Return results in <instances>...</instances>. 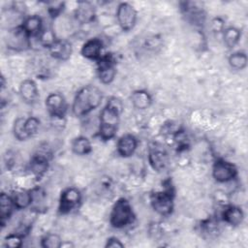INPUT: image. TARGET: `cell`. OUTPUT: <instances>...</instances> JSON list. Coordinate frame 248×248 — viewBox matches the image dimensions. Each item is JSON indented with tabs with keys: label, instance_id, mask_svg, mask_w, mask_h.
<instances>
[{
	"label": "cell",
	"instance_id": "6da1fadb",
	"mask_svg": "<svg viewBox=\"0 0 248 248\" xmlns=\"http://www.w3.org/2000/svg\"><path fill=\"white\" fill-rule=\"evenodd\" d=\"M122 111L123 103L121 99L116 96H110L102 108L99 117L98 134L102 140L108 141L115 137Z\"/></svg>",
	"mask_w": 248,
	"mask_h": 248
},
{
	"label": "cell",
	"instance_id": "8992f818",
	"mask_svg": "<svg viewBox=\"0 0 248 248\" xmlns=\"http://www.w3.org/2000/svg\"><path fill=\"white\" fill-rule=\"evenodd\" d=\"M97 74L100 81L109 84L116 76V59L112 53L103 54L97 61Z\"/></svg>",
	"mask_w": 248,
	"mask_h": 248
},
{
	"label": "cell",
	"instance_id": "44dd1931",
	"mask_svg": "<svg viewBox=\"0 0 248 248\" xmlns=\"http://www.w3.org/2000/svg\"><path fill=\"white\" fill-rule=\"evenodd\" d=\"M15 208L12 196L2 192L0 195V219L2 227H4L9 221Z\"/></svg>",
	"mask_w": 248,
	"mask_h": 248
},
{
	"label": "cell",
	"instance_id": "836d02e7",
	"mask_svg": "<svg viewBox=\"0 0 248 248\" xmlns=\"http://www.w3.org/2000/svg\"><path fill=\"white\" fill-rule=\"evenodd\" d=\"M211 26L214 32H223L224 28V20L221 17H215L212 19Z\"/></svg>",
	"mask_w": 248,
	"mask_h": 248
},
{
	"label": "cell",
	"instance_id": "f546056e",
	"mask_svg": "<svg viewBox=\"0 0 248 248\" xmlns=\"http://www.w3.org/2000/svg\"><path fill=\"white\" fill-rule=\"evenodd\" d=\"M23 235L19 232H11L4 238V246L10 248H19L22 245Z\"/></svg>",
	"mask_w": 248,
	"mask_h": 248
},
{
	"label": "cell",
	"instance_id": "ba28073f",
	"mask_svg": "<svg viewBox=\"0 0 248 248\" xmlns=\"http://www.w3.org/2000/svg\"><path fill=\"white\" fill-rule=\"evenodd\" d=\"M138 13L136 9L127 2H122L116 9L117 23L122 31H131L137 22Z\"/></svg>",
	"mask_w": 248,
	"mask_h": 248
},
{
	"label": "cell",
	"instance_id": "603a6c76",
	"mask_svg": "<svg viewBox=\"0 0 248 248\" xmlns=\"http://www.w3.org/2000/svg\"><path fill=\"white\" fill-rule=\"evenodd\" d=\"M15 207L18 210L25 209L32 204V190H20L16 191L12 195Z\"/></svg>",
	"mask_w": 248,
	"mask_h": 248
},
{
	"label": "cell",
	"instance_id": "4fadbf2b",
	"mask_svg": "<svg viewBox=\"0 0 248 248\" xmlns=\"http://www.w3.org/2000/svg\"><path fill=\"white\" fill-rule=\"evenodd\" d=\"M75 18L79 24H89L94 21L96 16L95 8L88 1H80L74 12Z\"/></svg>",
	"mask_w": 248,
	"mask_h": 248
},
{
	"label": "cell",
	"instance_id": "d4e9b609",
	"mask_svg": "<svg viewBox=\"0 0 248 248\" xmlns=\"http://www.w3.org/2000/svg\"><path fill=\"white\" fill-rule=\"evenodd\" d=\"M247 55L243 51H235L230 54L228 58V63L230 67L236 71H241L246 68L247 66Z\"/></svg>",
	"mask_w": 248,
	"mask_h": 248
},
{
	"label": "cell",
	"instance_id": "7c38bea8",
	"mask_svg": "<svg viewBox=\"0 0 248 248\" xmlns=\"http://www.w3.org/2000/svg\"><path fill=\"white\" fill-rule=\"evenodd\" d=\"M18 92L21 100L25 104L33 105L38 101L39 89L37 83L31 78H26L20 82Z\"/></svg>",
	"mask_w": 248,
	"mask_h": 248
},
{
	"label": "cell",
	"instance_id": "52a82bcc",
	"mask_svg": "<svg viewBox=\"0 0 248 248\" xmlns=\"http://www.w3.org/2000/svg\"><path fill=\"white\" fill-rule=\"evenodd\" d=\"M148 162L151 168L158 172L166 170L170 162V157L164 144L160 142H151L149 144Z\"/></svg>",
	"mask_w": 248,
	"mask_h": 248
},
{
	"label": "cell",
	"instance_id": "e0dca14e",
	"mask_svg": "<svg viewBox=\"0 0 248 248\" xmlns=\"http://www.w3.org/2000/svg\"><path fill=\"white\" fill-rule=\"evenodd\" d=\"M48 162V156L46 153L39 152L31 158L29 163V170L36 178L40 179L47 171L49 165Z\"/></svg>",
	"mask_w": 248,
	"mask_h": 248
},
{
	"label": "cell",
	"instance_id": "ac0fdd59",
	"mask_svg": "<svg viewBox=\"0 0 248 248\" xmlns=\"http://www.w3.org/2000/svg\"><path fill=\"white\" fill-rule=\"evenodd\" d=\"M221 219L226 224L232 227H236L242 223L244 219V213L239 206L230 204L225 206L222 210Z\"/></svg>",
	"mask_w": 248,
	"mask_h": 248
},
{
	"label": "cell",
	"instance_id": "9c48e42d",
	"mask_svg": "<svg viewBox=\"0 0 248 248\" xmlns=\"http://www.w3.org/2000/svg\"><path fill=\"white\" fill-rule=\"evenodd\" d=\"M237 168L234 164L224 160L218 159L212 166V176L219 183H226L233 180L237 176Z\"/></svg>",
	"mask_w": 248,
	"mask_h": 248
},
{
	"label": "cell",
	"instance_id": "1f68e13d",
	"mask_svg": "<svg viewBox=\"0 0 248 248\" xmlns=\"http://www.w3.org/2000/svg\"><path fill=\"white\" fill-rule=\"evenodd\" d=\"M47 13L52 17H57L64 10V2H50L47 5Z\"/></svg>",
	"mask_w": 248,
	"mask_h": 248
},
{
	"label": "cell",
	"instance_id": "d6a6232c",
	"mask_svg": "<svg viewBox=\"0 0 248 248\" xmlns=\"http://www.w3.org/2000/svg\"><path fill=\"white\" fill-rule=\"evenodd\" d=\"M105 247L106 248H123L124 244L116 236H110L107 239Z\"/></svg>",
	"mask_w": 248,
	"mask_h": 248
},
{
	"label": "cell",
	"instance_id": "484cf974",
	"mask_svg": "<svg viewBox=\"0 0 248 248\" xmlns=\"http://www.w3.org/2000/svg\"><path fill=\"white\" fill-rule=\"evenodd\" d=\"M62 239L57 233L48 232L41 238V246L44 248H61Z\"/></svg>",
	"mask_w": 248,
	"mask_h": 248
},
{
	"label": "cell",
	"instance_id": "4dcf8cb0",
	"mask_svg": "<svg viewBox=\"0 0 248 248\" xmlns=\"http://www.w3.org/2000/svg\"><path fill=\"white\" fill-rule=\"evenodd\" d=\"M24 126L28 138H31L37 134L40 127V120L35 116H30L28 118H25Z\"/></svg>",
	"mask_w": 248,
	"mask_h": 248
},
{
	"label": "cell",
	"instance_id": "4316f807",
	"mask_svg": "<svg viewBox=\"0 0 248 248\" xmlns=\"http://www.w3.org/2000/svg\"><path fill=\"white\" fill-rule=\"evenodd\" d=\"M37 38H38L40 44L46 48H48L57 40L54 31L49 27H46V28L44 27L42 32L40 33V35Z\"/></svg>",
	"mask_w": 248,
	"mask_h": 248
},
{
	"label": "cell",
	"instance_id": "8fae6325",
	"mask_svg": "<svg viewBox=\"0 0 248 248\" xmlns=\"http://www.w3.org/2000/svg\"><path fill=\"white\" fill-rule=\"evenodd\" d=\"M46 108L48 114L55 119H64L67 112V102L64 96L58 92H53L47 95L46 98Z\"/></svg>",
	"mask_w": 248,
	"mask_h": 248
},
{
	"label": "cell",
	"instance_id": "9a60e30c",
	"mask_svg": "<svg viewBox=\"0 0 248 248\" xmlns=\"http://www.w3.org/2000/svg\"><path fill=\"white\" fill-rule=\"evenodd\" d=\"M138 147V139L132 134L121 136L116 143L117 153L123 158L131 157Z\"/></svg>",
	"mask_w": 248,
	"mask_h": 248
},
{
	"label": "cell",
	"instance_id": "d6986e66",
	"mask_svg": "<svg viewBox=\"0 0 248 248\" xmlns=\"http://www.w3.org/2000/svg\"><path fill=\"white\" fill-rule=\"evenodd\" d=\"M20 26L30 38H37L44 28L42 17L38 15H32L25 17Z\"/></svg>",
	"mask_w": 248,
	"mask_h": 248
},
{
	"label": "cell",
	"instance_id": "2e32d148",
	"mask_svg": "<svg viewBox=\"0 0 248 248\" xmlns=\"http://www.w3.org/2000/svg\"><path fill=\"white\" fill-rule=\"evenodd\" d=\"M103 42L99 38H92L87 40L83 46H81L80 53L81 55L89 60H94L97 61L103 54Z\"/></svg>",
	"mask_w": 248,
	"mask_h": 248
},
{
	"label": "cell",
	"instance_id": "83f0119b",
	"mask_svg": "<svg viewBox=\"0 0 248 248\" xmlns=\"http://www.w3.org/2000/svg\"><path fill=\"white\" fill-rule=\"evenodd\" d=\"M24 122H25V118L24 117H17L13 125V133L15 138L17 140H28V136L25 132V126H24Z\"/></svg>",
	"mask_w": 248,
	"mask_h": 248
},
{
	"label": "cell",
	"instance_id": "30bf717a",
	"mask_svg": "<svg viewBox=\"0 0 248 248\" xmlns=\"http://www.w3.org/2000/svg\"><path fill=\"white\" fill-rule=\"evenodd\" d=\"M31 38L25 33L20 25H17L8 31L6 37L7 47L13 50H25L31 46Z\"/></svg>",
	"mask_w": 248,
	"mask_h": 248
},
{
	"label": "cell",
	"instance_id": "5bb4252c",
	"mask_svg": "<svg viewBox=\"0 0 248 248\" xmlns=\"http://www.w3.org/2000/svg\"><path fill=\"white\" fill-rule=\"evenodd\" d=\"M47 49L51 57L60 61L68 60L73 52L72 44L69 41L62 39H57Z\"/></svg>",
	"mask_w": 248,
	"mask_h": 248
},
{
	"label": "cell",
	"instance_id": "5b68a950",
	"mask_svg": "<svg viewBox=\"0 0 248 248\" xmlns=\"http://www.w3.org/2000/svg\"><path fill=\"white\" fill-rule=\"evenodd\" d=\"M82 196L80 191L76 187H68L64 189L59 197L58 213L61 215L68 214L77 209L81 203Z\"/></svg>",
	"mask_w": 248,
	"mask_h": 248
},
{
	"label": "cell",
	"instance_id": "7a4b0ae2",
	"mask_svg": "<svg viewBox=\"0 0 248 248\" xmlns=\"http://www.w3.org/2000/svg\"><path fill=\"white\" fill-rule=\"evenodd\" d=\"M102 100L103 93L100 88L92 84L85 85L77 92L72 104V111L77 117L86 116L101 105Z\"/></svg>",
	"mask_w": 248,
	"mask_h": 248
},
{
	"label": "cell",
	"instance_id": "f1b7e54d",
	"mask_svg": "<svg viewBox=\"0 0 248 248\" xmlns=\"http://www.w3.org/2000/svg\"><path fill=\"white\" fill-rule=\"evenodd\" d=\"M201 231L203 234H207L209 238L215 237V236H217V234L219 232L218 222L214 219H207V220L202 222Z\"/></svg>",
	"mask_w": 248,
	"mask_h": 248
},
{
	"label": "cell",
	"instance_id": "e575fe53",
	"mask_svg": "<svg viewBox=\"0 0 248 248\" xmlns=\"http://www.w3.org/2000/svg\"><path fill=\"white\" fill-rule=\"evenodd\" d=\"M75 245L72 242H68V241H63L61 244V248H65V247H74Z\"/></svg>",
	"mask_w": 248,
	"mask_h": 248
},
{
	"label": "cell",
	"instance_id": "cb8c5ba5",
	"mask_svg": "<svg viewBox=\"0 0 248 248\" xmlns=\"http://www.w3.org/2000/svg\"><path fill=\"white\" fill-rule=\"evenodd\" d=\"M240 38L241 31L234 26H229L223 30V41L229 49L235 47L238 45Z\"/></svg>",
	"mask_w": 248,
	"mask_h": 248
},
{
	"label": "cell",
	"instance_id": "277c9868",
	"mask_svg": "<svg viewBox=\"0 0 248 248\" xmlns=\"http://www.w3.org/2000/svg\"><path fill=\"white\" fill-rule=\"evenodd\" d=\"M136 215L130 202L125 198L118 199L112 205L109 213V224L114 229H124L132 225Z\"/></svg>",
	"mask_w": 248,
	"mask_h": 248
},
{
	"label": "cell",
	"instance_id": "7402d4cb",
	"mask_svg": "<svg viewBox=\"0 0 248 248\" xmlns=\"http://www.w3.org/2000/svg\"><path fill=\"white\" fill-rule=\"evenodd\" d=\"M71 149L76 155L83 156L91 153L92 144L91 141L84 136L76 137L71 142Z\"/></svg>",
	"mask_w": 248,
	"mask_h": 248
},
{
	"label": "cell",
	"instance_id": "ffe728a7",
	"mask_svg": "<svg viewBox=\"0 0 248 248\" xmlns=\"http://www.w3.org/2000/svg\"><path fill=\"white\" fill-rule=\"evenodd\" d=\"M131 103L133 107L137 109H146L152 104V97L148 91L143 89H138L131 93L130 96Z\"/></svg>",
	"mask_w": 248,
	"mask_h": 248
},
{
	"label": "cell",
	"instance_id": "3957f363",
	"mask_svg": "<svg viewBox=\"0 0 248 248\" xmlns=\"http://www.w3.org/2000/svg\"><path fill=\"white\" fill-rule=\"evenodd\" d=\"M175 191L170 182H164L163 190L155 191L150 195V204L155 212L162 216H169L172 213L174 207Z\"/></svg>",
	"mask_w": 248,
	"mask_h": 248
}]
</instances>
